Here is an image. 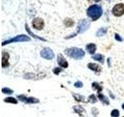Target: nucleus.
<instances>
[{
    "label": "nucleus",
    "mask_w": 124,
    "mask_h": 117,
    "mask_svg": "<svg viewBox=\"0 0 124 117\" xmlns=\"http://www.w3.org/2000/svg\"><path fill=\"white\" fill-rule=\"evenodd\" d=\"M86 13L88 17H90L93 21H95L102 17V9L99 5H92L87 9Z\"/></svg>",
    "instance_id": "nucleus-1"
},
{
    "label": "nucleus",
    "mask_w": 124,
    "mask_h": 117,
    "mask_svg": "<svg viewBox=\"0 0 124 117\" xmlns=\"http://www.w3.org/2000/svg\"><path fill=\"white\" fill-rule=\"evenodd\" d=\"M89 27H90V21H89L88 19L81 20L78 21V25H77L76 32L71 34V35H69L68 37H66L65 39H71L74 37H75L78 34L84 33L85 31H86L89 28Z\"/></svg>",
    "instance_id": "nucleus-2"
},
{
    "label": "nucleus",
    "mask_w": 124,
    "mask_h": 117,
    "mask_svg": "<svg viewBox=\"0 0 124 117\" xmlns=\"http://www.w3.org/2000/svg\"><path fill=\"white\" fill-rule=\"evenodd\" d=\"M64 52L66 53L68 56L71 57L72 58H75V59H81L84 56H85V52L84 50L78 48H71V49H65Z\"/></svg>",
    "instance_id": "nucleus-3"
},
{
    "label": "nucleus",
    "mask_w": 124,
    "mask_h": 117,
    "mask_svg": "<svg viewBox=\"0 0 124 117\" xmlns=\"http://www.w3.org/2000/svg\"><path fill=\"white\" fill-rule=\"evenodd\" d=\"M31 40V38L28 36H26L25 34H20V35H17L13 38H10V39H8V40L2 42V46L8 45V44H10V43H14V42H23V41H30Z\"/></svg>",
    "instance_id": "nucleus-4"
},
{
    "label": "nucleus",
    "mask_w": 124,
    "mask_h": 117,
    "mask_svg": "<svg viewBox=\"0 0 124 117\" xmlns=\"http://www.w3.org/2000/svg\"><path fill=\"white\" fill-rule=\"evenodd\" d=\"M112 13L115 17H121L124 14V4L123 3H119L116 4L112 8Z\"/></svg>",
    "instance_id": "nucleus-5"
},
{
    "label": "nucleus",
    "mask_w": 124,
    "mask_h": 117,
    "mask_svg": "<svg viewBox=\"0 0 124 117\" xmlns=\"http://www.w3.org/2000/svg\"><path fill=\"white\" fill-rule=\"evenodd\" d=\"M40 56L42 58H45V59L52 60L54 58V53L53 50L50 48H45L40 52Z\"/></svg>",
    "instance_id": "nucleus-6"
},
{
    "label": "nucleus",
    "mask_w": 124,
    "mask_h": 117,
    "mask_svg": "<svg viewBox=\"0 0 124 117\" xmlns=\"http://www.w3.org/2000/svg\"><path fill=\"white\" fill-rule=\"evenodd\" d=\"M32 26L34 29L41 30L44 27V20L41 18H35L33 19V20L32 22Z\"/></svg>",
    "instance_id": "nucleus-7"
},
{
    "label": "nucleus",
    "mask_w": 124,
    "mask_h": 117,
    "mask_svg": "<svg viewBox=\"0 0 124 117\" xmlns=\"http://www.w3.org/2000/svg\"><path fill=\"white\" fill-rule=\"evenodd\" d=\"M57 63L59 64L60 66H61V67H63L64 69L68 68V61L66 60V58L64 57V56H62L61 54H58L57 55Z\"/></svg>",
    "instance_id": "nucleus-8"
},
{
    "label": "nucleus",
    "mask_w": 124,
    "mask_h": 117,
    "mask_svg": "<svg viewBox=\"0 0 124 117\" xmlns=\"http://www.w3.org/2000/svg\"><path fill=\"white\" fill-rule=\"evenodd\" d=\"M9 53L6 52H2V68H6L9 66Z\"/></svg>",
    "instance_id": "nucleus-9"
},
{
    "label": "nucleus",
    "mask_w": 124,
    "mask_h": 117,
    "mask_svg": "<svg viewBox=\"0 0 124 117\" xmlns=\"http://www.w3.org/2000/svg\"><path fill=\"white\" fill-rule=\"evenodd\" d=\"M73 110L75 113L78 114L81 117H85V109L81 106V105H75V106L73 107Z\"/></svg>",
    "instance_id": "nucleus-10"
},
{
    "label": "nucleus",
    "mask_w": 124,
    "mask_h": 117,
    "mask_svg": "<svg viewBox=\"0 0 124 117\" xmlns=\"http://www.w3.org/2000/svg\"><path fill=\"white\" fill-rule=\"evenodd\" d=\"M88 68L95 73H100L102 71V67L99 64L93 63V62H89L88 64Z\"/></svg>",
    "instance_id": "nucleus-11"
},
{
    "label": "nucleus",
    "mask_w": 124,
    "mask_h": 117,
    "mask_svg": "<svg viewBox=\"0 0 124 117\" xmlns=\"http://www.w3.org/2000/svg\"><path fill=\"white\" fill-rule=\"evenodd\" d=\"M85 49H86V51L89 53V54H91V55H93L95 52V51L97 49L96 48V45L94 44V43H90V44H88L86 46H85Z\"/></svg>",
    "instance_id": "nucleus-12"
},
{
    "label": "nucleus",
    "mask_w": 124,
    "mask_h": 117,
    "mask_svg": "<svg viewBox=\"0 0 124 117\" xmlns=\"http://www.w3.org/2000/svg\"><path fill=\"white\" fill-rule=\"evenodd\" d=\"M25 27H26V31H27V33H28L30 36H32L33 38H34L35 39H38V40H40V41H46V40L45 38H41V37H40V36H37V34H35L34 33H33L32 31L30 30V29L29 28V27H28V24L27 23H26L25 24Z\"/></svg>",
    "instance_id": "nucleus-13"
},
{
    "label": "nucleus",
    "mask_w": 124,
    "mask_h": 117,
    "mask_svg": "<svg viewBox=\"0 0 124 117\" xmlns=\"http://www.w3.org/2000/svg\"><path fill=\"white\" fill-rule=\"evenodd\" d=\"M98 98L99 99V101L102 102L103 105H109L110 102H109V100H108V98L106 96V95H102V94H98Z\"/></svg>",
    "instance_id": "nucleus-14"
},
{
    "label": "nucleus",
    "mask_w": 124,
    "mask_h": 117,
    "mask_svg": "<svg viewBox=\"0 0 124 117\" xmlns=\"http://www.w3.org/2000/svg\"><path fill=\"white\" fill-rule=\"evenodd\" d=\"M72 96L74 97L75 101H81V102H87L86 99H85V97L83 95H78V94H72Z\"/></svg>",
    "instance_id": "nucleus-15"
},
{
    "label": "nucleus",
    "mask_w": 124,
    "mask_h": 117,
    "mask_svg": "<svg viewBox=\"0 0 124 117\" xmlns=\"http://www.w3.org/2000/svg\"><path fill=\"white\" fill-rule=\"evenodd\" d=\"M92 88L93 90H95V91H97L98 94H99L100 92H102V87L101 86V84H99V83H97V82H93L92 84Z\"/></svg>",
    "instance_id": "nucleus-16"
},
{
    "label": "nucleus",
    "mask_w": 124,
    "mask_h": 117,
    "mask_svg": "<svg viewBox=\"0 0 124 117\" xmlns=\"http://www.w3.org/2000/svg\"><path fill=\"white\" fill-rule=\"evenodd\" d=\"M92 58H93L94 60L95 61H99L101 63H104V59H105V58H104V56L102 54H96V55H94V56H92Z\"/></svg>",
    "instance_id": "nucleus-17"
},
{
    "label": "nucleus",
    "mask_w": 124,
    "mask_h": 117,
    "mask_svg": "<svg viewBox=\"0 0 124 117\" xmlns=\"http://www.w3.org/2000/svg\"><path fill=\"white\" fill-rule=\"evenodd\" d=\"M107 33V27H101L96 32V36L97 37H102Z\"/></svg>",
    "instance_id": "nucleus-18"
},
{
    "label": "nucleus",
    "mask_w": 124,
    "mask_h": 117,
    "mask_svg": "<svg viewBox=\"0 0 124 117\" xmlns=\"http://www.w3.org/2000/svg\"><path fill=\"white\" fill-rule=\"evenodd\" d=\"M64 23L65 27H73L74 26V23H75V22H74L73 20L71 19V18H66L64 20Z\"/></svg>",
    "instance_id": "nucleus-19"
},
{
    "label": "nucleus",
    "mask_w": 124,
    "mask_h": 117,
    "mask_svg": "<svg viewBox=\"0 0 124 117\" xmlns=\"http://www.w3.org/2000/svg\"><path fill=\"white\" fill-rule=\"evenodd\" d=\"M40 102V101L39 99L36 98H33V97H30V98H28L26 101V104H36V103H38Z\"/></svg>",
    "instance_id": "nucleus-20"
},
{
    "label": "nucleus",
    "mask_w": 124,
    "mask_h": 117,
    "mask_svg": "<svg viewBox=\"0 0 124 117\" xmlns=\"http://www.w3.org/2000/svg\"><path fill=\"white\" fill-rule=\"evenodd\" d=\"M4 101H5V102H8V103H12V104H17L18 103L17 100L13 97H8L6 99H4Z\"/></svg>",
    "instance_id": "nucleus-21"
},
{
    "label": "nucleus",
    "mask_w": 124,
    "mask_h": 117,
    "mask_svg": "<svg viewBox=\"0 0 124 117\" xmlns=\"http://www.w3.org/2000/svg\"><path fill=\"white\" fill-rule=\"evenodd\" d=\"M88 102H90V103H96L97 102V98H96V97L95 95H89L88 98Z\"/></svg>",
    "instance_id": "nucleus-22"
},
{
    "label": "nucleus",
    "mask_w": 124,
    "mask_h": 117,
    "mask_svg": "<svg viewBox=\"0 0 124 117\" xmlns=\"http://www.w3.org/2000/svg\"><path fill=\"white\" fill-rule=\"evenodd\" d=\"M2 92L3 94H7V95H11L13 93V90H12L9 88H3L2 89Z\"/></svg>",
    "instance_id": "nucleus-23"
},
{
    "label": "nucleus",
    "mask_w": 124,
    "mask_h": 117,
    "mask_svg": "<svg viewBox=\"0 0 124 117\" xmlns=\"http://www.w3.org/2000/svg\"><path fill=\"white\" fill-rule=\"evenodd\" d=\"M119 111L118 109H113L112 112H111V117H119Z\"/></svg>",
    "instance_id": "nucleus-24"
},
{
    "label": "nucleus",
    "mask_w": 124,
    "mask_h": 117,
    "mask_svg": "<svg viewBox=\"0 0 124 117\" xmlns=\"http://www.w3.org/2000/svg\"><path fill=\"white\" fill-rule=\"evenodd\" d=\"M17 98H19V101H23V102H26V100H27V98H27L26 96L23 95H17Z\"/></svg>",
    "instance_id": "nucleus-25"
},
{
    "label": "nucleus",
    "mask_w": 124,
    "mask_h": 117,
    "mask_svg": "<svg viewBox=\"0 0 124 117\" xmlns=\"http://www.w3.org/2000/svg\"><path fill=\"white\" fill-rule=\"evenodd\" d=\"M74 86H75V87L77 88H81L83 87V83H82V82H81V81H77L75 83Z\"/></svg>",
    "instance_id": "nucleus-26"
},
{
    "label": "nucleus",
    "mask_w": 124,
    "mask_h": 117,
    "mask_svg": "<svg viewBox=\"0 0 124 117\" xmlns=\"http://www.w3.org/2000/svg\"><path fill=\"white\" fill-rule=\"evenodd\" d=\"M61 71H62V69L59 68V67H56L53 69V73L54 74H56V75H58V74H59Z\"/></svg>",
    "instance_id": "nucleus-27"
},
{
    "label": "nucleus",
    "mask_w": 124,
    "mask_h": 117,
    "mask_svg": "<svg viewBox=\"0 0 124 117\" xmlns=\"http://www.w3.org/2000/svg\"><path fill=\"white\" fill-rule=\"evenodd\" d=\"M115 39H116V41H120V42L123 41V39L121 37H120V35H119V34H118L117 33H116V34H115Z\"/></svg>",
    "instance_id": "nucleus-28"
},
{
    "label": "nucleus",
    "mask_w": 124,
    "mask_h": 117,
    "mask_svg": "<svg viewBox=\"0 0 124 117\" xmlns=\"http://www.w3.org/2000/svg\"><path fill=\"white\" fill-rule=\"evenodd\" d=\"M108 93H109L110 96H111V97L112 98V99H114V98H115V96L113 95V94H112V92H111L110 91H108Z\"/></svg>",
    "instance_id": "nucleus-29"
},
{
    "label": "nucleus",
    "mask_w": 124,
    "mask_h": 117,
    "mask_svg": "<svg viewBox=\"0 0 124 117\" xmlns=\"http://www.w3.org/2000/svg\"><path fill=\"white\" fill-rule=\"evenodd\" d=\"M108 66L110 67V58H108Z\"/></svg>",
    "instance_id": "nucleus-30"
},
{
    "label": "nucleus",
    "mask_w": 124,
    "mask_h": 117,
    "mask_svg": "<svg viewBox=\"0 0 124 117\" xmlns=\"http://www.w3.org/2000/svg\"><path fill=\"white\" fill-rule=\"evenodd\" d=\"M122 108H123V110H124V103H123V104L122 105Z\"/></svg>",
    "instance_id": "nucleus-31"
},
{
    "label": "nucleus",
    "mask_w": 124,
    "mask_h": 117,
    "mask_svg": "<svg viewBox=\"0 0 124 117\" xmlns=\"http://www.w3.org/2000/svg\"><path fill=\"white\" fill-rule=\"evenodd\" d=\"M93 1H95V2H99L100 0H93Z\"/></svg>",
    "instance_id": "nucleus-32"
},
{
    "label": "nucleus",
    "mask_w": 124,
    "mask_h": 117,
    "mask_svg": "<svg viewBox=\"0 0 124 117\" xmlns=\"http://www.w3.org/2000/svg\"><path fill=\"white\" fill-rule=\"evenodd\" d=\"M108 1H111V0H108Z\"/></svg>",
    "instance_id": "nucleus-33"
},
{
    "label": "nucleus",
    "mask_w": 124,
    "mask_h": 117,
    "mask_svg": "<svg viewBox=\"0 0 124 117\" xmlns=\"http://www.w3.org/2000/svg\"><path fill=\"white\" fill-rule=\"evenodd\" d=\"M123 117H124V116H123Z\"/></svg>",
    "instance_id": "nucleus-34"
}]
</instances>
